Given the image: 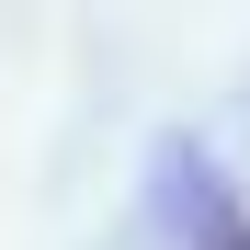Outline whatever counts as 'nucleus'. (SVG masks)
<instances>
[{
    "mask_svg": "<svg viewBox=\"0 0 250 250\" xmlns=\"http://www.w3.org/2000/svg\"><path fill=\"white\" fill-rule=\"evenodd\" d=\"M228 250H250V228H239V239H228Z\"/></svg>",
    "mask_w": 250,
    "mask_h": 250,
    "instance_id": "f257e3e1",
    "label": "nucleus"
}]
</instances>
